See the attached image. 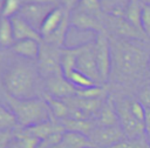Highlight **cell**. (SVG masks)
Instances as JSON below:
<instances>
[{
	"label": "cell",
	"instance_id": "cell-1",
	"mask_svg": "<svg viewBox=\"0 0 150 148\" xmlns=\"http://www.w3.org/2000/svg\"><path fill=\"white\" fill-rule=\"evenodd\" d=\"M110 80L114 82L121 85L136 82L148 72V60L150 55L141 47L128 42L127 39H112L110 40Z\"/></svg>",
	"mask_w": 150,
	"mask_h": 148
},
{
	"label": "cell",
	"instance_id": "cell-2",
	"mask_svg": "<svg viewBox=\"0 0 150 148\" xmlns=\"http://www.w3.org/2000/svg\"><path fill=\"white\" fill-rule=\"evenodd\" d=\"M43 80L36 66L26 62H15L6 69L4 74V88L8 95L25 100L41 97ZM45 95V93H43Z\"/></svg>",
	"mask_w": 150,
	"mask_h": 148
},
{
	"label": "cell",
	"instance_id": "cell-3",
	"mask_svg": "<svg viewBox=\"0 0 150 148\" xmlns=\"http://www.w3.org/2000/svg\"><path fill=\"white\" fill-rule=\"evenodd\" d=\"M7 107L14 113L19 127H29L45 121L53 120L49 106L45 97L34 99H15L5 93Z\"/></svg>",
	"mask_w": 150,
	"mask_h": 148
},
{
	"label": "cell",
	"instance_id": "cell-4",
	"mask_svg": "<svg viewBox=\"0 0 150 148\" xmlns=\"http://www.w3.org/2000/svg\"><path fill=\"white\" fill-rule=\"evenodd\" d=\"M36 67L43 81L52 76L63 75L61 69V48L41 41Z\"/></svg>",
	"mask_w": 150,
	"mask_h": 148
},
{
	"label": "cell",
	"instance_id": "cell-5",
	"mask_svg": "<svg viewBox=\"0 0 150 148\" xmlns=\"http://www.w3.org/2000/svg\"><path fill=\"white\" fill-rule=\"evenodd\" d=\"M130 101L131 99L127 96L114 100L120 120V126L123 129L127 139H138L146 136L144 122L137 120L130 112Z\"/></svg>",
	"mask_w": 150,
	"mask_h": 148
},
{
	"label": "cell",
	"instance_id": "cell-6",
	"mask_svg": "<svg viewBox=\"0 0 150 148\" xmlns=\"http://www.w3.org/2000/svg\"><path fill=\"white\" fill-rule=\"evenodd\" d=\"M75 69L90 78L97 85H103L101 81V76L98 73L97 62L95 58V41L86 42L79 46Z\"/></svg>",
	"mask_w": 150,
	"mask_h": 148
},
{
	"label": "cell",
	"instance_id": "cell-7",
	"mask_svg": "<svg viewBox=\"0 0 150 148\" xmlns=\"http://www.w3.org/2000/svg\"><path fill=\"white\" fill-rule=\"evenodd\" d=\"M95 58L101 81L104 85L110 80L111 73V48L110 40L105 32L97 33L95 38Z\"/></svg>",
	"mask_w": 150,
	"mask_h": 148
},
{
	"label": "cell",
	"instance_id": "cell-8",
	"mask_svg": "<svg viewBox=\"0 0 150 148\" xmlns=\"http://www.w3.org/2000/svg\"><path fill=\"white\" fill-rule=\"evenodd\" d=\"M88 137L95 148H110L127 139L121 126H96Z\"/></svg>",
	"mask_w": 150,
	"mask_h": 148
},
{
	"label": "cell",
	"instance_id": "cell-9",
	"mask_svg": "<svg viewBox=\"0 0 150 148\" xmlns=\"http://www.w3.org/2000/svg\"><path fill=\"white\" fill-rule=\"evenodd\" d=\"M55 7L56 5L50 4H22L18 15H20L29 25H32L35 29L40 32L45 19Z\"/></svg>",
	"mask_w": 150,
	"mask_h": 148
},
{
	"label": "cell",
	"instance_id": "cell-10",
	"mask_svg": "<svg viewBox=\"0 0 150 148\" xmlns=\"http://www.w3.org/2000/svg\"><path fill=\"white\" fill-rule=\"evenodd\" d=\"M107 15L108 16L105 19L103 16V25L105 26V23H108V26L111 28V31L116 35L121 36L122 39L143 40V39L148 38L145 34H143L137 28H135L130 22H128L124 19V16H122V15H111V14H107Z\"/></svg>",
	"mask_w": 150,
	"mask_h": 148
},
{
	"label": "cell",
	"instance_id": "cell-11",
	"mask_svg": "<svg viewBox=\"0 0 150 148\" xmlns=\"http://www.w3.org/2000/svg\"><path fill=\"white\" fill-rule=\"evenodd\" d=\"M45 94H48L56 99H67L75 96L77 88L63 75L52 76L45 81Z\"/></svg>",
	"mask_w": 150,
	"mask_h": 148
},
{
	"label": "cell",
	"instance_id": "cell-12",
	"mask_svg": "<svg viewBox=\"0 0 150 148\" xmlns=\"http://www.w3.org/2000/svg\"><path fill=\"white\" fill-rule=\"evenodd\" d=\"M70 26H74L81 31H93L96 32V34L105 32V27L102 20L80 9H74L70 12Z\"/></svg>",
	"mask_w": 150,
	"mask_h": 148
},
{
	"label": "cell",
	"instance_id": "cell-13",
	"mask_svg": "<svg viewBox=\"0 0 150 148\" xmlns=\"http://www.w3.org/2000/svg\"><path fill=\"white\" fill-rule=\"evenodd\" d=\"M21 128L26 134H28L30 136H34V137L39 139L40 141L48 137L52 134L64 133L66 132L63 126L57 120H49V121H45V122L34 125V126H29V127H25V128L21 127Z\"/></svg>",
	"mask_w": 150,
	"mask_h": 148
},
{
	"label": "cell",
	"instance_id": "cell-14",
	"mask_svg": "<svg viewBox=\"0 0 150 148\" xmlns=\"http://www.w3.org/2000/svg\"><path fill=\"white\" fill-rule=\"evenodd\" d=\"M14 39L15 41L19 40H26V39H33L38 41H42V36L38 29H35L32 25H29L25 19H22L20 15H15L11 18Z\"/></svg>",
	"mask_w": 150,
	"mask_h": 148
},
{
	"label": "cell",
	"instance_id": "cell-15",
	"mask_svg": "<svg viewBox=\"0 0 150 148\" xmlns=\"http://www.w3.org/2000/svg\"><path fill=\"white\" fill-rule=\"evenodd\" d=\"M96 126H103V127H110V126H120L118 115L116 112L114 97L109 95L107 100L104 101L100 113L95 117Z\"/></svg>",
	"mask_w": 150,
	"mask_h": 148
},
{
	"label": "cell",
	"instance_id": "cell-16",
	"mask_svg": "<svg viewBox=\"0 0 150 148\" xmlns=\"http://www.w3.org/2000/svg\"><path fill=\"white\" fill-rule=\"evenodd\" d=\"M40 43L41 41L33 40V39H26V40H19L15 41L13 47L11 48L16 55L27 59V60H36L40 52Z\"/></svg>",
	"mask_w": 150,
	"mask_h": 148
},
{
	"label": "cell",
	"instance_id": "cell-17",
	"mask_svg": "<svg viewBox=\"0 0 150 148\" xmlns=\"http://www.w3.org/2000/svg\"><path fill=\"white\" fill-rule=\"evenodd\" d=\"M66 13H67V11L63 9L61 6H56L55 8H53L50 11V13L47 15V18L45 19V21L40 28V34H41L42 39L50 35L53 32H55L59 28Z\"/></svg>",
	"mask_w": 150,
	"mask_h": 148
},
{
	"label": "cell",
	"instance_id": "cell-18",
	"mask_svg": "<svg viewBox=\"0 0 150 148\" xmlns=\"http://www.w3.org/2000/svg\"><path fill=\"white\" fill-rule=\"evenodd\" d=\"M70 26V13L67 12L61 25L59 26V28L53 32L50 35L46 36L42 39L43 42H47L49 45L56 46L59 48H63L64 47V41H66V36H67V31Z\"/></svg>",
	"mask_w": 150,
	"mask_h": 148
},
{
	"label": "cell",
	"instance_id": "cell-19",
	"mask_svg": "<svg viewBox=\"0 0 150 148\" xmlns=\"http://www.w3.org/2000/svg\"><path fill=\"white\" fill-rule=\"evenodd\" d=\"M60 123L63 126L66 132H75L84 135H89L90 132L96 127L95 120H77V119H63L60 120Z\"/></svg>",
	"mask_w": 150,
	"mask_h": 148
},
{
	"label": "cell",
	"instance_id": "cell-20",
	"mask_svg": "<svg viewBox=\"0 0 150 148\" xmlns=\"http://www.w3.org/2000/svg\"><path fill=\"white\" fill-rule=\"evenodd\" d=\"M77 52H79V46L71 48L68 47L61 48V69L66 79H68L69 75L75 70Z\"/></svg>",
	"mask_w": 150,
	"mask_h": 148
},
{
	"label": "cell",
	"instance_id": "cell-21",
	"mask_svg": "<svg viewBox=\"0 0 150 148\" xmlns=\"http://www.w3.org/2000/svg\"><path fill=\"white\" fill-rule=\"evenodd\" d=\"M61 142L66 148H95L87 135L75 132H64Z\"/></svg>",
	"mask_w": 150,
	"mask_h": 148
},
{
	"label": "cell",
	"instance_id": "cell-22",
	"mask_svg": "<svg viewBox=\"0 0 150 148\" xmlns=\"http://www.w3.org/2000/svg\"><path fill=\"white\" fill-rule=\"evenodd\" d=\"M43 97H45V100L47 101V103L49 106L53 120L60 121V120L67 119L69 116V107L64 102V100L53 97V96H50L48 94H45Z\"/></svg>",
	"mask_w": 150,
	"mask_h": 148
},
{
	"label": "cell",
	"instance_id": "cell-23",
	"mask_svg": "<svg viewBox=\"0 0 150 148\" xmlns=\"http://www.w3.org/2000/svg\"><path fill=\"white\" fill-rule=\"evenodd\" d=\"M142 6L143 4L141 2V0H130V2L128 4L125 11H124V19L130 22L135 28H137L139 32L143 33L142 29V23H141V14H142ZM144 34V33H143Z\"/></svg>",
	"mask_w": 150,
	"mask_h": 148
},
{
	"label": "cell",
	"instance_id": "cell-24",
	"mask_svg": "<svg viewBox=\"0 0 150 148\" xmlns=\"http://www.w3.org/2000/svg\"><path fill=\"white\" fill-rule=\"evenodd\" d=\"M15 42L11 19L0 18V48H12Z\"/></svg>",
	"mask_w": 150,
	"mask_h": 148
},
{
	"label": "cell",
	"instance_id": "cell-25",
	"mask_svg": "<svg viewBox=\"0 0 150 148\" xmlns=\"http://www.w3.org/2000/svg\"><path fill=\"white\" fill-rule=\"evenodd\" d=\"M16 128H19V123L14 113L8 107L0 103V129L15 130Z\"/></svg>",
	"mask_w": 150,
	"mask_h": 148
},
{
	"label": "cell",
	"instance_id": "cell-26",
	"mask_svg": "<svg viewBox=\"0 0 150 148\" xmlns=\"http://www.w3.org/2000/svg\"><path fill=\"white\" fill-rule=\"evenodd\" d=\"M103 12H107L111 15H122L130 2V0H100Z\"/></svg>",
	"mask_w": 150,
	"mask_h": 148
},
{
	"label": "cell",
	"instance_id": "cell-27",
	"mask_svg": "<svg viewBox=\"0 0 150 148\" xmlns=\"http://www.w3.org/2000/svg\"><path fill=\"white\" fill-rule=\"evenodd\" d=\"M76 9H80L84 13H88L103 21V9L100 0H81Z\"/></svg>",
	"mask_w": 150,
	"mask_h": 148
},
{
	"label": "cell",
	"instance_id": "cell-28",
	"mask_svg": "<svg viewBox=\"0 0 150 148\" xmlns=\"http://www.w3.org/2000/svg\"><path fill=\"white\" fill-rule=\"evenodd\" d=\"M68 80L77 88V89H82V88H89V87H93L95 85H97L95 81H93L90 78H88L87 75L77 72L76 69L69 75Z\"/></svg>",
	"mask_w": 150,
	"mask_h": 148
},
{
	"label": "cell",
	"instance_id": "cell-29",
	"mask_svg": "<svg viewBox=\"0 0 150 148\" xmlns=\"http://www.w3.org/2000/svg\"><path fill=\"white\" fill-rule=\"evenodd\" d=\"M22 6L21 0H2V11L1 18H13L18 15L20 8Z\"/></svg>",
	"mask_w": 150,
	"mask_h": 148
},
{
	"label": "cell",
	"instance_id": "cell-30",
	"mask_svg": "<svg viewBox=\"0 0 150 148\" xmlns=\"http://www.w3.org/2000/svg\"><path fill=\"white\" fill-rule=\"evenodd\" d=\"M137 101L145 109H150V82L141 86L137 92Z\"/></svg>",
	"mask_w": 150,
	"mask_h": 148
},
{
	"label": "cell",
	"instance_id": "cell-31",
	"mask_svg": "<svg viewBox=\"0 0 150 148\" xmlns=\"http://www.w3.org/2000/svg\"><path fill=\"white\" fill-rule=\"evenodd\" d=\"M141 23L143 33L150 38V5L143 4L142 14H141Z\"/></svg>",
	"mask_w": 150,
	"mask_h": 148
},
{
	"label": "cell",
	"instance_id": "cell-32",
	"mask_svg": "<svg viewBox=\"0 0 150 148\" xmlns=\"http://www.w3.org/2000/svg\"><path fill=\"white\" fill-rule=\"evenodd\" d=\"M130 112L131 114L139 121L144 122V119H145V108L137 101V100H132L130 101Z\"/></svg>",
	"mask_w": 150,
	"mask_h": 148
},
{
	"label": "cell",
	"instance_id": "cell-33",
	"mask_svg": "<svg viewBox=\"0 0 150 148\" xmlns=\"http://www.w3.org/2000/svg\"><path fill=\"white\" fill-rule=\"evenodd\" d=\"M62 136H63V133H55V134H52V135H49L48 137L41 140L38 148H49V147H53V146H55V144H57V143L61 142Z\"/></svg>",
	"mask_w": 150,
	"mask_h": 148
},
{
	"label": "cell",
	"instance_id": "cell-34",
	"mask_svg": "<svg viewBox=\"0 0 150 148\" xmlns=\"http://www.w3.org/2000/svg\"><path fill=\"white\" fill-rule=\"evenodd\" d=\"M13 137H14V130L0 129V148H7Z\"/></svg>",
	"mask_w": 150,
	"mask_h": 148
},
{
	"label": "cell",
	"instance_id": "cell-35",
	"mask_svg": "<svg viewBox=\"0 0 150 148\" xmlns=\"http://www.w3.org/2000/svg\"><path fill=\"white\" fill-rule=\"evenodd\" d=\"M81 0H60V6L66 9L67 12H73L74 9H76L80 5Z\"/></svg>",
	"mask_w": 150,
	"mask_h": 148
},
{
	"label": "cell",
	"instance_id": "cell-36",
	"mask_svg": "<svg viewBox=\"0 0 150 148\" xmlns=\"http://www.w3.org/2000/svg\"><path fill=\"white\" fill-rule=\"evenodd\" d=\"M22 4H50L60 6V0H21Z\"/></svg>",
	"mask_w": 150,
	"mask_h": 148
},
{
	"label": "cell",
	"instance_id": "cell-37",
	"mask_svg": "<svg viewBox=\"0 0 150 148\" xmlns=\"http://www.w3.org/2000/svg\"><path fill=\"white\" fill-rule=\"evenodd\" d=\"M144 127H145V133H146V135H150V109H145Z\"/></svg>",
	"mask_w": 150,
	"mask_h": 148
},
{
	"label": "cell",
	"instance_id": "cell-38",
	"mask_svg": "<svg viewBox=\"0 0 150 148\" xmlns=\"http://www.w3.org/2000/svg\"><path fill=\"white\" fill-rule=\"evenodd\" d=\"M4 62H5V53H4V48H0V67Z\"/></svg>",
	"mask_w": 150,
	"mask_h": 148
},
{
	"label": "cell",
	"instance_id": "cell-39",
	"mask_svg": "<svg viewBox=\"0 0 150 148\" xmlns=\"http://www.w3.org/2000/svg\"><path fill=\"white\" fill-rule=\"evenodd\" d=\"M62 141V140H61ZM49 148H66L64 147V144L62 143V142H60V143H57V144H55V146H53V147H49Z\"/></svg>",
	"mask_w": 150,
	"mask_h": 148
},
{
	"label": "cell",
	"instance_id": "cell-40",
	"mask_svg": "<svg viewBox=\"0 0 150 148\" xmlns=\"http://www.w3.org/2000/svg\"><path fill=\"white\" fill-rule=\"evenodd\" d=\"M148 74L150 75V56H149V60H148Z\"/></svg>",
	"mask_w": 150,
	"mask_h": 148
},
{
	"label": "cell",
	"instance_id": "cell-41",
	"mask_svg": "<svg viewBox=\"0 0 150 148\" xmlns=\"http://www.w3.org/2000/svg\"><path fill=\"white\" fill-rule=\"evenodd\" d=\"M142 4H146V5H150V0H141Z\"/></svg>",
	"mask_w": 150,
	"mask_h": 148
},
{
	"label": "cell",
	"instance_id": "cell-42",
	"mask_svg": "<svg viewBox=\"0 0 150 148\" xmlns=\"http://www.w3.org/2000/svg\"><path fill=\"white\" fill-rule=\"evenodd\" d=\"M1 11H2V0H0V18H1Z\"/></svg>",
	"mask_w": 150,
	"mask_h": 148
},
{
	"label": "cell",
	"instance_id": "cell-43",
	"mask_svg": "<svg viewBox=\"0 0 150 148\" xmlns=\"http://www.w3.org/2000/svg\"><path fill=\"white\" fill-rule=\"evenodd\" d=\"M146 140H148V143L150 144V135H146Z\"/></svg>",
	"mask_w": 150,
	"mask_h": 148
}]
</instances>
